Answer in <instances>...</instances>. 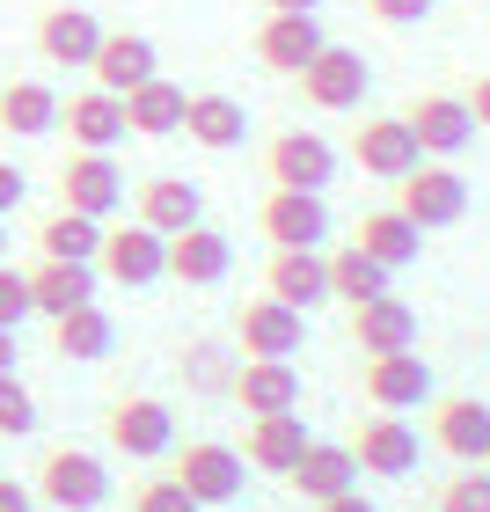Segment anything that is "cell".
<instances>
[{
  "mask_svg": "<svg viewBox=\"0 0 490 512\" xmlns=\"http://www.w3.org/2000/svg\"><path fill=\"white\" fill-rule=\"evenodd\" d=\"M322 0H264V15H315Z\"/></svg>",
  "mask_w": 490,
  "mask_h": 512,
  "instance_id": "obj_45",
  "label": "cell"
},
{
  "mask_svg": "<svg viewBox=\"0 0 490 512\" xmlns=\"http://www.w3.org/2000/svg\"><path fill=\"white\" fill-rule=\"evenodd\" d=\"M154 74H161L154 37H139V30H103L96 66H88V81H96V88H110V96H132V88L154 81Z\"/></svg>",
  "mask_w": 490,
  "mask_h": 512,
  "instance_id": "obj_18",
  "label": "cell"
},
{
  "mask_svg": "<svg viewBox=\"0 0 490 512\" xmlns=\"http://www.w3.org/2000/svg\"><path fill=\"white\" fill-rule=\"evenodd\" d=\"M439 512H490V469H454L447 491H439Z\"/></svg>",
  "mask_w": 490,
  "mask_h": 512,
  "instance_id": "obj_37",
  "label": "cell"
},
{
  "mask_svg": "<svg viewBox=\"0 0 490 512\" xmlns=\"http://www.w3.org/2000/svg\"><path fill=\"white\" fill-rule=\"evenodd\" d=\"M37 432V395L15 374H0V439H30Z\"/></svg>",
  "mask_w": 490,
  "mask_h": 512,
  "instance_id": "obj_36",
  "label": "cell"
},
{
  "mask_svg": "<svg viewBox=\"0 0 490 512\" xmlns=\"http://www.w3.org/2000/svg\"><path fill=\"white\" fill-rule=\"evenodd\" d=\"M293 491L308 498V505H330L344 491H359V454L337 447V439H315V447L293 461Z\"/></svg>",
  "mask_w": 490,
  "mask_h": 512,
  "instance_id": "obj_27",
  "label": "cell"
},
{
  "mask_svg": "<svg viewBox=\"0 0 490 512\" xmlns=\"http://www.w3.org/2000/svg\"><path fill=\"white\" fill-rule=\"evenodd\" d=\"M103 439H110V447H118L125 461L176 454V410L161 403V395H125V403H110V417H103Z\"/></svg>",
  "mask_w": 490,
  "mask_h": 512,
  "instance_id": "obj_5",
  "label": "cell"
},
{
  "mask_svg": "<svg viewBox=\"0 0 490 512\" xmlns=\"http://www.w3.org/2000/svg\"><path fill=\"white\" fill-rule=\"evenodd\" d=\"M132 512H205V505L183 491L176 476H154V483H139V491H132Z\"/></svg>",
  "mask_w": 490,
  "mask_h": 512,
  "instance_id": "obj_38",
  "label": "cell"
},
{
  "mask_svg": "<svg viewBox=\"0 0 490 512\" xmlns=\"http://www.w3.org/2000/svg\"><path fill=\"white\" fill-rule=\"evenodd\" d=\"M183 110H191V96H183L169 74H154V81H139L132 96H125V125L139 139H176L183 132Z\"/></svg>",
  "mask_w": 490,
  "mask_h": 512,
  "instance_id": "obj_28",
  "label": "cell"
},
{
  "mask_svg": "<svg viewBox=\"0 0 490 512\" xmlns=\"http://www.w3.org/2000/svg\"><path fill=\"white\" fill-rule=\"evenodd\" d=\"M37 505H52V512H96V505H110V469L88 447H52V454H44V469H37Z\"/></svg>",
  "mask_w": 490,
  "mask_h": 512,
  "instance_id": "obj_2",
  "label": "cell"
},
{
  "mask_svg": "<svg viewBox=\"0 0 490 512\" xmlns=\"http://www.w3.org/2000/svg\"><path fill=\"white\" fill-rule=\"evenodd\" d=\"M264 293L286 300V308H300V315L322 308V300H330V256H322V249H271Z\"/></svg>",
  "mask_w": 490,
  "mask_h": 512,
  "instance_id": "obj_19",
  "label": "cell"
},
{
  "mask_svg": "<svg viewBox=\"0 0 490 512\" xmlns=\"http://www.w3.org/2000/svg\"><path fill=\"white\" fill-rule=\"evenodd\" d=\"M59 205L66 213H88V220H110L125 205V169L110 154H66L59 161Z\"/></svg>",
  "mask_w": 490,
  "mask_h": 512,
  "instance_id": "obj_10",
  "label": "cell"
},
{
  "mask_svg": "<svg viewBox=\"0 0 490 512\" xmlns=\"http://www.w3.org/2000/svg\"><path fill=\"white\" fill-rule=\"evenodd\" d=\"M37 308H30V271H15V264H0V330H22Z\"/></svg>",
  "mask_w": 490,
  "mask_h": 512,
  "instance_id": "obj_39",
  "label": "cell"
},
{
  "mask_svg": "<svg viewBox=\"0 0 490 512\" xmlns=\"http://www.w3.org/2000/svg\"><path fill=\"white\" fill-rule=\"evenodd\" d=\"M0 132H8V139L59 132V96L44 81H8V88H0Z\"/></svg>",
  "mask_w": 490,
  "mask_h": 512,
  "instance_id": "obj_31",
  "label": "cell"
},
{
  "mask_svg": "<svg viewBox=\"0 0 490 512\" xmlns=\"http://www.w3.org/2000/svg\"><path fill=\"white\" fill-rule=\"evenodd\" d=\"M352 344H359V359H388V352H417V308L410 300H366V308H352Z\"/></svg>",
  "mask_w": 490,
  "mask_h": 512,
  "instance_id": "obj_21",
  "label": "cell"
},
{
  "mask_svg": "<svg viewBox=\"0 0 490 512\" xmlns=\"http://www.w3.org/2000/svg\"><path fill=\"white\" fill-rule=\"evenodd\" d=\"M366 88H373V66L352 52V44H322V52L300 66V96L315 110H359Z\"/></svg>",
  "mask_w": 490,
  "mask_h": 512,
  "instance_id": "obj_8",
  "label": "cell"
},
{
  "mask_svg": "<svg viewBox=\"0 0 490 512\" xmlns=\"http://www.w3.org/2000/svg\"><path fill=\"white\" fill-rule=\"evenodd\" d=\"M469 110H476V132H490V74H476V88H469Z\"/></svg>",
  "mask_w": 490,
  "mask_h": 512,
  "instance_id": "obj_43",
  "label": "cell"
},
{
  "mask_svg": "<svg viewBox=\"0 0 490 512\" xmlns=\"http://www.w3.org/2000/svg\"><path fill=\"white\" fill-rule=\"evenodd\" d=\"M132 220H147L154 235H183V227L205 220V191L183 183V176H147L139 198H132Z\"/></svg>",
  "mask_w": 490,
  "mask_h": 512,
  "instance_id": "obj_24",
  "label": "cell"
},
{
  "mask_svg": "<svg viewBox=\"0 0 490 512\" xmlns=\"http://www.w3.org/2000/svg\"><path fill=\"white\" fill-rule=\"evenodd\" d=\"M344 447H352L359 454V469L366 476H410L417 469V454H425V439H417V425H410V417H388V410H373L366 417V425L352 432V439H344Z\"/></svg>",
  "mask_w": 490,
  "mask_h": 512,
  "instance_id": "obj_12",
  "label": "cell"
},
{
  "mask_svg": "<svg viewBox=\"0 0 490 512\" xmlns=\"http://www.w3.org/2000/svg\"><path fill=\"white\" fill-rule=\"evenodd\" d=\"M315 512H381L373 498H359V491H344V498H330V505H315Z\"/></svg>",
  "mask_w": 490,
  "mask_h": 512,
  "instance_id": "obj_44",
  "label": "cell"
},
{
  "mask_svg": "<svg viewBox=\"0 0 490 512\" xmlns=\"http://www.w3.org/2000/svg\"><path fill=\"white\" fill-rule=\"evenodd\" d=\"M22 198H30V176H22L15 161H0V220H8L15 205H22Z\"/></svg>",
  "mask_w": 490,
  "mask_h": 512,
  "instance_id": "obj_41",
  "label": "cell"
},
{
  "mask_svg": "<svg viewBox=\"0 0 490 512\" xmlns=\"http://www.w3.org/2000/svg\"><path fill=\"white\" fill-rule=\"evenodd\" d=\"M352 161H359V176H373V183H403L425 154H417V132L403 118H366L352 132Z\"/></svg>",
  "mask_w": 490,
  "mask_h": 512,
  "instance_id": "obj_15",
  "label": "cell"
},
{
  "mask_svg": "<svg viewBox=\"0 0 490 512\" xmlns=\"http://www.w3.org/2000/svg\"><path fill=\"white\" fill-rule=\"evenodd\" d=\"M59 125H66V139H74L81 154H110L132 132L125 125V96H110V88H81V96H66L59 103Z\"/></svg>",
  "mask_w": 490,
  "mask_h": 512,
  "instance_id": "obj_17",
  "label": "cell"
},
{
  "mask_svg": "<svg viewBox=\"0 0 490 512\" xmlns=\"http://www.w3.org/2000/svg\"><path fill=\"white\" fill-rule=\"evenodd\" d=\"M395 213L417 220L432 235V227H454L461 213H469V176L454 169V161H417V169L395 183Z\"/></svg>",
  "mask_w": 490,
  "mask_h": 512,
  "instance_id": "obj_1",
  "label": "cell"
},
{
  "mask_svg": "<svg viewBox=\"0 0 490 512\" xmlns=\"http://www.w3.org/2000/svg\"><path fill=\"white\" fill-rule=\"evenodd\" d=\"M0 512H37V491L15 483V476H0Z\"/></svg>",
  "mask_w": 490,
  "mask_h": 512,
  "instance_id": "obj_42",
  "label": "cell"
},
{
  "mask_svg": "<svg viewBox=\"0 0 490 512\" xmlns=\"http://www.w3.org/2000/svg\"><path fill=\"white\" fill-rule=\"evenodd\" d=\"M0 374H15V330H0Z\"/></svg>",
  "mask_w": 490,
  "mask_h": 512,
  "instance_id": "obj_46",
  "label": "cell"
},
{
  "mask_svg": "<svg viewBox=\"0 0 490 512\" xmlns=\"http://www.w3.org/2000/svg\"><path fill=\"white\" fill-rule=\"evenodd\" d=\"M403 125L417 132V154H425V161H454V154L476 139V110H469V96L432 88V96H410Z\"/></svg>",
  "mask_w": 490,
  "mask_h": 512,
  "instance_id": "obj_7",
  "label": "cell"
},
{
  "mask_svg": "<svg viewBox=\"0 0 490 512\" xmlns=\"http://www.w3.org/2000/svg\"><path fill=\"white\" fill-rule=\"evenodd\" d=\"M169 476H176L198 505H235V498H242L249 461H242V447H220V439H191V447H176V469H169Z\"/></svg>",
  "mask_w": 490,
  "mask_h": 512,
  "instance_id": "obj_6",
  "label": "cell"
},
{
  "mask_svg": "<svg viewBox=\"0 0 490 512\" xmlns=\"http://www.w3.org/2000/svg\"><path fill=\"white\" fill-rule=\"evenodd\" d=\"M0 264H8V220H0Z\"/></svg>",
  "mask_w": 490,
  "mask_h": 512,
  "instance_id": "obj_47",
  "label": "cell"
},
{
  "mask_svg": "<svg viewBox=\"0 0 490 512\" xmlns=\"http://www.w3.org/2000/svg\"><path fill=\"white\" fill-rule=\"evenodd\" d=\"M359 395H366L373 410H388V417H410L417 403H432V366L417 359V352L366 359V366H359Z\"/></svg>",
  "mask_w": 490,
  "mask_h": 512,
  "instance_id": "obj_11",
  "label": "cell"
},
{
  "mask_svg": "<svg viewBox=\"0 0 490 512\" xmlns=\"http://www.w3.org/2000/svg\"><path fill=\"white\" fill-rule=\"evenodd\" d=\"M37 256H52V264H96L103 256V220H88V213H59L37 227Z\"/></svg>",
  "mask_w": 490,
  "mask_h": 512,
  "instance_id": "obj_32",
  "label": "cell"
},
{
  "mask_svg": "<svg viewBox=\"0 0 490 512\" xmlns=\"http://www.w3.org/2000/svg\"><path fill=\"white\" fill-rule=\"evenodd\" d=\"M183 132H191L205 154H235L249 139V110L235 96H213V88H205V96H191V110H183Z\"/></svg>",
  "mask_w": 490,
  "mask_h": 512,
  "instance_id": "obj_29",
  "label": "cell"
},
{
  "mask_svg": "<svg viewBox=\"0 0 490 512\" xmlns=\"http://www.w3.org/2000/svg\"><path fill=\"white\" fill-rule=\"evenodd\" d=\"M242 403V417H278V410H300V366L293 359H242L235 388H227Z\"/></svg>",
  "mask_w": 490,
  "mask_h": 512,
  "instance_id": "obj_23",
  "label": "cell"
},
{
  "mask_svg": "<svg viewBox=\"0 0 490 512\" xmlns=\"http://www.w3.org/2000/svg\"><path fill=\"white\" fill-rule=\"evenodd\" d=\"M483 469H490V454H483Z\"/></svg>",
  "mask_w": 490,
  "mask_h": 512,
  "instance_id": "obj_48",
  "label": "cell"
},
{
  "mask_svg": "<svg viewBox=\"0 0 490 512\" xmlns=\"http://www.w3.org/2000/svg\"><path fill=\"white\" fill-rule=\"evenodd\" d=\"M256 227L271 235V249H322L330 242V205H322V191H271L256 205Z\"/></svg>",
  "mask_w": 490,
  "mask_h": 512,
  "instance_id": "obj_13",
  "label": "cell"
},
{
  "mask_svg": "<svg viewBox=\"0 0 490 512\" xmlns=\"http://www.w3.org/2000/svg\"><path fill=\"white\" fill-rule=\"evenodd\" d=\"M96 44H103V22L88 15V8H44L37 15V52L52 59V66H66V74H88L96 66Z\"/></svg>",
  "mask_w": 490,
  "mask_h": 512,
  "instance_id": "obj_16",
  "label": "cell"
},
{
  "mask_svg": "<svg viewBox=\"0 0 490 512\" xmlns=\"http://www.w3.org/2000/svg\"><path fill=\"white\" fill-rule=\"evenodd\" d=\"M322 15H264V30H256V59L271 66V74H293L300 81V66H308L322 52Z\"/></svg>",
  "mask_w": 490,
  "mask_h": 512,
  "instance_id": "obj_25",
  "label": "cell"
},
{
  "mask_svg": "<svg viewBox=\"0 0 490 512\" xmlns=\"http://www.w3.org/2000/svg\"><path fill=\"white\" fill-rule=\"evenodd\" d=\"M176 366H183V388H191V395H227L235 374H242V352L220 344V337H198V344H183Z\"/></svg>",
  "mask_w": 490,
  "mask_h": 512,
  "instance_id": "obj_35",
  "label": "cell"
},
{
  "mask_svg": "<svg viewBox=\"0 0 490 512\" xmlns=\"http://www.w3.org/2000/svg\"><path fill=\"white\" fill-rule=\"evenodd\" d=\"M110 344H118V330H110L103 308H74V315L52 322V352L66 366H96V359H110Z\"/></svg>",
  "mask_w": 490,
  "mask_h": 512,
  "instance_id": "obj_33",
  "label": "cell"
},
{
  "mask_svg": "<svg viewBox=\"0 0 490 512\" xmlns=\"http://www.w3.org/2000/svg\"><path fill=\"white\" fill-rule=\"evenodd\" d=\"M96 271L110 278V286H154V278H169V235H154L147 220H125V227H103V256H96Z\"/></svg>",
  "mask_w": 490,
  "mask_h": 512,
  "instance_id": "obj_3",
  "label": "cell"
},
{
  "mask_svg": "<svg viewBox=\"0 0 490 512\" xmlns=\"http://www.w3.org/2000/svg\"><path fill=\"white\" fill-rule=\"evenodd\" d=\"M264 176H271V191H330L337 147L322 132H278L264 147Z\"/></svg>",
  "mask_w": 490,
  "mask_h": 512,
  "instance_id": "obj_9",
  "label": "cell"
},
{
  "mask_svg": "<svg viewBox=\"0 0 490 512\" xmlns=\"http://www.w3.org/2000/svg\"><path fill=\"white\" fill-rule=\"evenodd\" d=\"M96 264H52V256H37L30 264V308L44 322H59V315H74V308H96Z\"/></svg>",
  "mask_w": 490,
  "mask_h": 512,
  "instance_id": "obj_22",
  "label": "cell"
},
{
  "mask_svg": "<svg viewBox=\"0 0 490 512\" xmlns=\"http://www.w3.org/2000/svg\"><path fill=\"white\" fill-rule=\"evenodd\" d=\"M300 344H308V315L300 308H286L271 293L242 300V315H235V352L242 359H300Z\"/></svg>",
  "mask_w": 490,
  "mask_h": 512,
  "instance_id": "obj_4",
  "label": "cell"
},
{
  "mask_svg": "<svg viewBox=\"0 0 490 512\" xmlns=\"http://www.w3.org/2000/svg\"><path fill=\"white\" fill-rule=\"evenodd\" d=\"M352 242L373 256V264L410 271V264H417V249H425V227H417V220H403L395 205H381V213H366V220H359V235H352Z\"/></svg>",
  "mask_w": 490,
  "mask_h": 512,
  "instance_id": "obj_30",
  "label": "cell"
},
{
  "mask_svg": "<svg viewBox=\"0 0 490 512\" xmlns=\"http://www.w3.org/2000/svg\"><path fill=\"white\" fill-rule=\"evenodd\" d=\"M381 293H395V271L373 264L359 242L330 256V300H344V308H366V300H381Z\"/></svg>",
  "mask_w": 490,
  "mask_h": 512,
  "instance_id": "obj_34",
  "label": "cell"
},
{
  "mask_svg": "<svg viewBox=\"0 0 490 512\" xmlns=\"http://www.w3.org/2000/svg\"><path fill=\"white\" fill-rule=\"evenodd\" d=\"M308 447H315V432L300 425V410L249 417V432H242V461H249V469H264V476H293V461Z\"/></svg>",
  "mask_w": 490,
  "mask_h": 512,
  "instance_id": "obj_20",
  "label": "cell"
},
{
  "mask_svg": "<svg viewBox=\"0 0 490 512\" xmlns=\"http://www.w3.org/2000/svg\"><path fill=\"white\" fill-rule=\"evenodd\" d=\"M235 271V242L220 235V227H183V235H169V278H183V286H220V278Z\"/></svg>",
  "mask_w": 490,
  "mask_h": 512,
  "instance_id": "obj_26",
  "label": "cell"
},
{
  "mask_svg": "<svg viewBox=\"0 0 490 512\" xmlns=\"http://www.w3.org/2000/svg\"><path fill=\"white\" fill-rule=\"evenodd\" d=\"M432 8H439V0H366V15L388 22V30H410V22H425Z\"/></svg>",
  "mask_w": 490,
  "mask_h": 512,
  "instance_id": "obj_40",
  "label": "cell"
},
{
  "mask_svg": "<svg viewBox=\"0 0 490 512\" xmlns=\"http://www.w3.org/2000/svg\"><path fill=\"white\" fill-rule=\"evenodd\" d=\"M432 447L454 461V469H476L490 454V403L483 395H447L432 403Z\"/></svg>",
  "mask_w": 490,
  "mask_h": 512,
  "instance_id": "obj_14",
  "label": "cell"
}]
</instances>
